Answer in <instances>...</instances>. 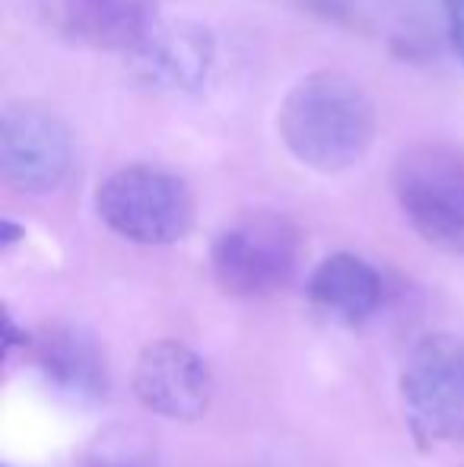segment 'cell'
Segmentation results:
<instances>
[{
  "mask_svg": "<svg viewBox=\"0 0 464 467\" xmlns=\"http://www.w3.org/2000/svg\"><path fill=\"white\" fill-rule=\"evenodd\" d=\"M277 134L299 166L322 175L347 172L376 140V105L353 77L315 70L284 96Z\"/></svg>",
  "mask_w": 464,
  "mask_h": 467,
  "instance_id": "1",
  "label": "cell"
},
{
  "mask_svg": "<svg viewBox=\"0 0 464 467\" xmlns=\"http://www.w3.org/2000/svg\"><path fill=\"white\" fill-rule=\"evenodd\" d=\"M16 344H26V334H19L16 321H13V315L6 312V327H4V353L10 357L13 350H16Z\"/></svg>",
  "mask_w": 464,
  "mask_h": 467,
  "instance_id": "14",
  "label": "cell"
},
{
  "mask_svg": "<svg viewBox=\"0 0 464 467\" xmlns=\"http://www.w3.org/2000/svg\"><path fill=\"white\" fill-rule=\"evenodd\" d=\"M391 191L407 226L427 245L464 254V147H407L391 169Z\"/></svg>",
  "mask_w": 464,
  "mask_h": 467,
  "instance_id": "3",
  "label": "cell"
},
{
  "mask_svg": "<svg viewBox=\"0 0 464 467\" xmlns=\"http://www.w3.org/2000/svg\"><path fill=\"white\" fill-rule=\"evenodd\" d=\"M217 381L198 350L179 340H156L137 357L134 394L150 413L162 420L194 423L213 404Z\"/></svg>",
  "mask_w": 464,
  "mask_h": 467,
  "instance_id": "7",
  "label": "cell"
},
{
  "mask_svg": "<svg viewBox=\"0 0 464 467\" xmlns=\"http://www.w3.org/2000/svg\"><path fill=\"white\" fill-rule=\"evenodd\" d=\"M213 36L201 23L156 26L137 51H130V74L160 93H201L213 70Z\"/></svg>",
  "mask_w": 464,
  "mask_h": 467,
  "instance_id": "8",
  "label": "cell"
},
{
  "mask_svg": "<svg viewBox=\"0 0 464 467\" xmlns=\"http://www.w3.org/2000/svg\"><path fill=\"white\" fill-rule=\"evenodd\" d=\"M19 239H26V229L16 226V220H4V223H0V245H4V252H10V248L16 245Z\"/></svg>",
  "mask_w": 464,
  "mask_h": 467,
  "instance_id": "13",
  "label": "cell"
},
{
  "mask_svg": "<svg viewBox=\"0 0 464 467\" xmlns=\"http://www.w3.org/2000/svg\"><path fill=\"white\" fill-rule=\"evenodd\" d=\"M74 169V134L67 121L36 102L0 111V179L19 194H51Z\"/></svg>",
  "mask_w": 464,
  "mask_h": 467,
  "instance_id": "6",
  "label": "cell"
},
{
  "mask_svg": "<svg viewBox=\"0 0 464 467\" xmlns=\"http://www.w3.org/2000/svg\"><path fill=\"white\" fill-rule=\"evenodd\" d=\"M96 213L134 245H175L194 226V194L181 175L150 162H130L99 182Z\"/></svg>",
  "mask_w": 464,
  "mask_h": 467,
  "instance_id": "2",
  "label": "cell"
},
{
  "mask_svg": "<svg viewBox=\"0 0 464 467\" xmlns=\"http://www.w3.org/2000/svg\"><path fill=\"white\" fill-rule=\"evenodd\" d=\"M401 398L423 442H464V340L427 334L414 344L401 372Z\"/></svg>",
  "mask_w": 464,
  "mask_h": 467,
  "instance_id": "5",
  "label": "cell"
},
{
  "mask_svg": "<svg viewBox=\"0 0 464 467\" xmlns=\"http://www.w3.org/2000/svg\"><path fill=\"white\" fill-rule=\"evenodd\" d=\"M70 38L99 51H137L160 26V0H61Z\"/></svg>",
  "mask_w": 464,
  "mask_h": 467,
  "instance_id": "10",
  "label": "cell"
},
{
  "mask_svg": "<svg viewBox=\"0 0 464 467\" xmlns=\"http://www.w3.org/2000/svg\"><path fill=\"white\" fill-rule=\"evenodd\" d=\"M303 233L286 213L252 210L217 233L211 245V274L226 296L258 299L296 277Z\"/></svg>",
  "mask_w": 464,
  "mask_h": 467,
  "instance_id": "4",
  "label": "cell"
},
{
  "mask_svg": "<svg viewBox=\"0 0 464 467\" xmlns=\"http://www.w3.org/2000/svg\"><path fill=\"white\" fill-rule=\"evenodd\" d=\"M36 366L57 394L96 404L108 394V359L102 344L77 325H51L36 337Z\"/></svg>",
  "mask_w": 464,
  "mask_h": 467,
  "instance_id": "9",
  "label": "cell"
},
{
  "mask_svg": "<svg viewBox=\"0 0 464 467\" xmlns=\"http://www.w3.org/2000/svg\"><path fill=\"white\" fill-rule=\"evenodd\" d=\"M309 299L341 321H366L378 312L385 296L382 274L353 252H335L309 274Z\"/></svg>",
  "mask_w": 464,
  "mask_h": 467,
  "instance_id": "11",
  "label": "cell"
},
{
  "mask_svg": "<svg viewBox=\"0 0 464 467\" xmlns=\"http://www.w3.org/2000/svg\"><path fill=\"white\" fill-rule=\"evenodd\" d=\"M442 16H446V36L455 57L464 64V0H439Z\"/></svg>",
  "mask_w": 464,
  "mask_h": 467,
  "instance_id": "12",
  "label": "cell"
}]
</instances>
